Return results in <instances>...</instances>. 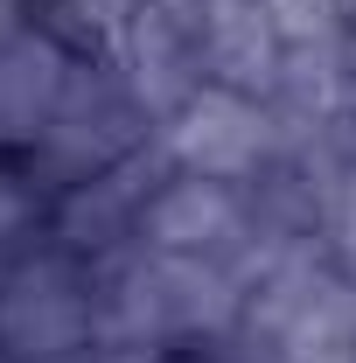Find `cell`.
Returning <instances> with one entry per match:
<instances>
[{"label": "cell", "mask_w": 356, "mask_h": 363, "mask_svg": "<svg viewBox=\"0 0 356 363\" xmlns=\"http://www.w3.org/2000/svg\"><path fill=\"white\" fill-rule=\"evenodd\" d=\"M154 140V112L133 91V77L98 56V49H77L70 63V84L49 112L43 140L28 147V182L35 189H77V182L119 168L126 154H140Z\"/></svg>", "instance_id": "cell-3"}, {"label": "cell", "mask_w": 356, "mask_h": 363, "mask_svg": "<svg viewBox=\"0 0 356 363\" xmlns=\"http://www.w3.org/2000/svg\"><path fill=\"white\" fill-rule=\"evenodd\" d=\"M70 63L77 49L63 43V28H49L35 14L0 35V154H28L43 140L49 112L70 84Z\"/></svg>", "instance_id": "cell-8"}, {"label": "cell", "mask_w": 356, "mask_h": 363, "mask_svg": "<svg viewBox=\"0 0 356 363\" xmlns=\"http://www.w3.org/2000/svg\"><path fill=\"white\" fill-rule=\"evenodd\" d=\"M223 350L245 363H356V279L314 245L279 259L245 294Z\"/></svg>", "instance_id": "cell-2"}, {"label": "cell", "mask_w": 356, "mask_h": 363, "mask_svg": "<svg viewBox=\"0 0 356 363\" xmlns=\"http://www.w3.org/2000/svg\"><path fill=\"white\" fill-rule=\"evenodd\" d=\"M168 175H175V161H168V147H161V133H154L140 154H126L119 168L77 182V189H56L49 238H56L63 252H77L84 266H105L112 252L140 245V217H147L154 189H161Z\"/></svg>", "instance_id": "cell-7"}, {"label": "cell", "mask_w": 356, "mask_h": 363, "mask_svg": "<svg viewBox=\"0 0 356 363\" xmlns=\"http://www.w3.org/2000/svg\"><path fill=\"white\" fill-rule=\"evenodd\" d=\"M21 7H28V0H21ZM43 7H49V0H43Z\"/></svg>", "instance_id": "cell-15"}, {"label": "cell", "mask_w": 356, "mask_h": 363, "mask_svg": "<svg viewBox=\"0 0 356 363\" xmlns=\"http://www.w3.org/2000/svg\"><path fill=\"white\" fill-rule=\"evenodd\" d=\"M252 182H210V175H168L154 189L140 245L147 252H175V259H217L245 279L252 266ZM252 294V286H245Z\"/></svg>", "instance_id": "cell-6"}, {"label": "cell", "mask_w": 356, "mask_h": 363, "mask_svg": "<svg viewBox=\"0 0 356 363\" xmlns=\"http://www.w3.org/2000/svg\"><path fill=\"white\" fill-rule=\"evenodd\" d=\"M350 279H356V272H350Z\"/></svg>", "instance_id": "cell-16"}, {"label": "cell", "mask_w": 356, "mask_h": 363, "mask_svg": "<svg viewBox=\"0 0 356 363\" xmlns=\"http://www.w3.org/2000/svg\"><path fill=\"white\" fill-rule=\"evenodd\" d=\"M245 315V279L217 259H175L126 245L98 266V335L175 350V342H223Z\"/></svg>", "instance_id": "cell-1"}, {"label": "cell", "mask_w": 356, "mask_h": 363, "mask_svg": "<svg viewBox=\"0 0 356 363\" xmlns=\"http://www.w3.org/2000/svg\"><path fill=\"white\" fill-rule=\"evenodd\" d=\"M196 363H245V357H230V350H223V342H217L210 357H196Z\"/></svg>", "instance_id": "cell-14"}, {"label": "cell", "mask_w": 356, "mask_h": 363, "mask_svg": "<svg viewBox=\"0 0 356 363\" xmlns=\"http://www.w3.org/2000/svg\"><path fill=\"white\" fill-rule=\"evenodd\" d=\"M91 342H98V266L63 252L56 238L0 259V357L63 363Z\"/></svg>", "instance_id": "cell-4"}, {"label": "cell", "mask_w": 356, "mask_h": 363, "mask_svg": "<svg viewBox=\"0 0 356 363\" xmlns=\"http://www.w3.org/2000/svg\"><path fill=\"white\" fill-rule=\"evenodd\" d=\"M0 363H7V357H0Z\"/></svg>", "instance_id": "cell-17"}, {"label": "cell", "mask_w": 356, "mask_h": 363, "mask_svg": "<svg viewBox=\"0 0 356 363\" xmlns=\"http://www.w3.org/2000/svg\"><path fill=\"white\" fill-rule=\"evenodd\" d=\"M175 175H210V182H259L279 161V112L259 91L203 84L196 98H182L175 112L154 126Z\"/></svg>", "instance_id": "cell-5"}, {"label": "cell", "mask_w": 356, "mask_h": 363, "mask_svg": "<svg viewBox=\"0 0 356 363\" xmlns=\"http://www.w3.org/2000/svg\"><path fill=\"white\" fill-rule=\"evenodd\" d=\"M21 245H35V182L0 168V259H14Z\"/></svg>", "instance_id": "cell-10"}, {"label": "cell", "mask_w": 356, "mask_h": 363, "mask_svg": "<svg viewBox=\"0 0 356 363\" xmlns=\"http://www.w3.org/2000/svg\"><path fill=\"white\" fill-rule=\"evenodd\" d=\"M63 363H168V350H140V342H91V350H77V357H63Z\"/></svg>", "instance_id": "cell-12"}, {"label": "cell", "mask_w": 356, "mask_h": 363, "mask_svg": "<svg viewBox=\"0 0 356 363\" xmlns=\"http://www.w3.org/2000/svg\"><path fill=\"white\" fill-rule=\"evenodd\" d=\"M189 28H196V56H203V84L272 98L279 35H272L266 0H189Z\"/></svg>", "instance_id": "cell-9"}, {"label": "cell", "mask_w": 356, "mask_h": 363, "mask_svg": "<svg viewBox=\"0 0 356 363\" xmlns=\"http://www.w3.org/2000/svg\"><path fill=\"white\" fill-rule=\"evenodd\" d=\"M21 21H28V14H21V0H0V35H7V28H21Z\"/></svg>", "instance_id": "cell-13"}, {"label": "cell", "mask_w": 356, "mask_h": 363, "mask_svg": "<svg viewBox=\"0 0 356 363\" xmlns=\"http://www.w3.org/2000/svg\"><path fill=\"white\" fill-rule=\"evenodd\" d=\"M328 252H335V266L356 272V168H343V182H335V196H328Z\"/></svg>", "instance_id": "cell-11"}]
</instances>
